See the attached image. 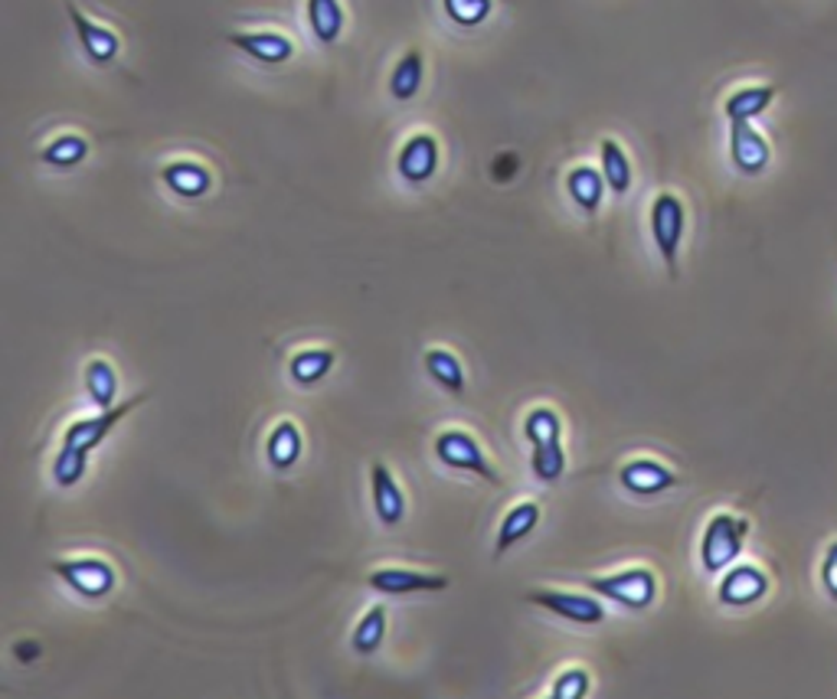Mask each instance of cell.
<instances>
[{"label": "cell", "instance_id": "obj_1", "mask_svg": "<svg viewBox=\"0 0 837 699\" xmlns=\"http://www.w3.org/2000/svg\"><path fill=\"white\" fill-rule=\"evenodd\" d=\"M749 520L746 516H736V513H713L710 523L703 526V536H700V565L710 572V575H720L726 572L729 565H736L742 546H746V536H749Z\"/></svg>", "mask_w": 837, "mask_h": 699}, {"label": "cell", "instance_id": "obj_2", "mask_svg": "<svg viewBox=\"0 0 837 699\" xmlns=\"http://www.w3.org/2000/svg\"><path fill=\"white\" fill-rule=\"evenodd\" d=\"M586 585L599 598L615 601L619 608H628V611H648L658 598V575L648 565L622 569L612 575H592L586 578Z\"/></svg>", "mask_w": 837, "mask_h": 699}, {"label": "cell", "instance_id": "obj_3", "mask_svg": "<svg viewBox=\"0 0 837 699\" xmlns=\"http://www.w3.org/2000/svg\"><path fill=\"white\" fill-rule=\"evenodd\" d=\"M50 572L70 585L79 598H89V601H99L105 595L115 591L118 585V575H115V565L109 559H99V556H79V559H53L50 562Z\"/></svg>", "mask_w": 837, "mask_h": 699}, {"label": "cell", "instance_id": "obj_4", "mask_svg": "<svg viewBox=\"0 0 837 699\" xmlns=\"http://www.w3.org/2000/svg\"><path fill=\"white\" fill-rule=\"evenodd\" d=\"M684 229H687V210H684L680 197L658 194L651 203V239H654L671 278H677V255H680Z\"/></svg>", "mask_w": 837, "mask_h": 699}, {"label": "cell", "instance_id": "obj_5", "mask_svg": "<svg viewBox=\"0 0 837 699\" xmlns=\"http://www.w3.org/2000/svg\"><path fill=\"white\" fill-rule=\"evenodd\" d=\"M527 601L570 621V624H579V627H592V624H602L609 614H605V604L602 598L596 595H583V591H566V588H530L527 591Z\"/></svg>", "mask_w": 837, "mask_h": 699}, {"label": "cell", "instance_id": "obj_6", "mask_svg": "<svg viewBox=\"0 0 837 699\" xmlns=\"http://www.w3.org/2000/svg\"><path fill=\"white\" fill-rule=\"evenodd\" d=\"M436 458H439L446 467H452V471L478 474V477L488 480V484H501V474L491 467V461H488V454L482 451V445H478L469 432H462V428H449V432H442V435L436 438Z\"/></svg>", "mask_w": 837, "mask_h": 699}, {"label": "cell", "instance_id": "obj_7", "mask_svg": "<svg viewBox=\"0 0 837 699\" xmlns=\"http://www.w3.org/2000/svg\"><path fill=\"white\" fill-rule=\"evenodd\" d=\"M145 399H148V396L141 392V396H135V399H128V402H118L115 409H105V412H99V415H92V419H76V422L63 432V445L92 454V451L112 435V428H115L125 415H132Z\"/></svg>", "mask_w": 837, "mask_h": 699}, {"label": "cell", "instance_id": "obj_8", "mask_svg": "<svg viewBox=\"0 0 837 699\" xmlns=\"http://www.w3.org/2000/svg\"><path fill=\"white\" fill-rule=\"evenodd\" d=\"M442 164V148H439V138L429 135V132H418L412 135L402 148H399V158H396V171L405 184H429L436 177Z\"/></svg>", "mask_w": 837, "mask_h": 699}, {"label": "cell", "instance_id": "obj_9", "mask_svg": "<svg viewBox=\"0 0 837 699\" xmlns=\"http://www.w3.org/2000/svg\"><path fill=\"white\" fill-rule=\"evenodd\" d=\"M366 585L379 595L402 598V595H415V591H446L449 575L415 572V569H402V565H383V569H373L366 575Z\"/></svg>", "mask_w": 837, "mask_h": 699}, {"label": "cell", "instance_id": "obj_10", "mask_svg": "<svg viewBox=\"0 0 837 699\" xmlns=\"http://www.w3.org/2000/svg\"><path fill=\"white\" fill-rule=\"evenodd\" d=\"M769 595V575L752 562H736L720 575L716 598L726 608H749Z\"/></svg>", "mask_w": 837, "mask_h": 699}, {"label": "cell", "instance_id": "obj_11", "mask_svg": "<svg viewBox=\"0 0 837 699\" xmlns=\"http://www.w3.org/2000/svg\"><path fill=\"white\" fill-rule=\"evenodd\" d=\"M66 14H70V24H73L76 37H79V43H83V53H86L96 66H109V63L118 60L122 40H118L115 30H109V27L89 21L76 4H66Z\"/></svg>", "mask_w": 837, "mask_h": 699}, {"label": "cell", "instance_id": "obj_12", "mask_svg": "<svg viewBox=\"0 0 837 699\" xmlns=\"http://www.w3.org/2000/svg\"><path fill=\"white\" fill-rule=\"evenodd\" d=\"M729 158L739 174L755 177L769 167L772 151L769 141L752 128V122H729Z\"/></svg>", "mask_w": 837, "mask_h": 699}, {"label": "cell", "instance_id": "obj_13", "mask_svg": "<svg viewBox=\"0 0 837 699\" xmlns=\"http://www.w3.org/2000/svg\"><path fill=\"white\" fill-rule=\"evenodd\" d=\"M619 484L635 497H658V494L677 487V474L654 458H635V461L622 464Z\"/></svg>", "mask_w": 837, "mask_h": 699}, {"label": "cell", "instance_id": "obj_14", "mask_svg": "<svg viewBox=\"0 0 837 699\" xmlns=\"http://www.w3.org/2000/svg\"><path fill=\"white\" fill-rule=\"evenodd\" d=\"M370 497H373V510H376L383 526H399L402 523V516H405L402 487L396 484L392 471L379 461L370 467Z\"/></svg>", "mask_w": 837, "mask_h": 699}, {"label": "cell", "instance_id": "obj_15", "mask_svg": "<svg viewBox=\"0 0 837 699\" xmlns=\"http://www.w3.org/2000/svg\"><path fill=\"white\" fill-rule=\"evenodd\" d=\"M161 184L180 200H200L213 187V174L197 161H171L161 167Z\"/></svg>", "mask_w": 837, "mask_h": 699}, {"label": "cell", "instance_id": "obj_16", "mask_svg": "<svg viewBox=\"0 0 837 699\" xmlns=\"http://www.w3.org/2000/svg\"><path fill=\"white\" fill-rule=\"evenodd\" d=\"M226 40L262 66H278V63H288L295 57V43L282 34H272V30H265V34H229Z\"/></svg>", "mask_w": 837, "mask_h": 699}, {"label": "cell", "instance_id": "obj_17", "mask_svg": "<svg viewBox=\"0 0 837 699\" xmlns=\"http://www.w3.org/2000/svg\"><path fill=\"white\" fill-rule=\"evenodd\" d=\"M537 523H540V503H537V500H521V503H514V507L504 513L501 526H498L495 559L508 556L517 542H524V539L537 529Z\"/></svg>", "mask_w": 837, "mask_h": 699}, {"label": "cell", "instance_id": "obj_18", "mask_svg": "<svg viewBox=\"0 0 837 699\" xmlns=\"http://www.w3.org/2000/svg\"><path fill=\"white\" fill-rule=\"evenodd\" d=\"M304 451V438H301V428L291 422V419H282L272 432H268V441H265V458L275 471H291L298 464Z\"/></svg>", "mask_w": 837, "mask_h": 699}, {"label": "cell", "instance_id": "obj_19", "mask_svg": "<svg viewBox=\"0 0 837 699\" xmlns=\"http://www.w3.org/2000/svg\"><path fill=\"white\" fill-rule=\"evenodd\" d=\"M605 190H609L605 177H602L596 167H589V164H579V167H573V171L566 174V194H570V200H573L583 213H596V210L602 207Z\"/></svg>", "mask_w": 837, "mask_h": 699}, {"label": "cell", "instance_id": "obj_20", "mask_svg": "<svg viewBox=\"0 0 837 699\" xmlns=\"http://www.w3.org/2000/svg\"><path fill=\"white\" fill-rule=\"evenodd\" d=\"M423 363H426L429 379H433L439 389H446L449 396H465V366H462V360H459L452 350L433 347V350H426Z\"/></svg>", "mask_w": 837, "mask_h": 699}, {"label": "cell", "instance_id": "obj_21", "mask_svg": "<svg viewBox=\"0 0 837 699\" xmlns=\"http://www.w3.org/2000/svg\"><path fill=\"white\" fill-rule=\"evenodd\" d=\"M423 79H426V57L418 50H409L402 53V60L392 66V76H389V96L396 102H412L418 96V89H423Z\"/></svg>", "mask_w": 837, "mask_h": 699}, {"label": "cell", "instance_id": "obj_22", "mask_svg": "<svg viewBox=\"0 0 837 699\" xmlns=\"http://www.w3.org/2000/svg\"><path fill=\"white\" fill-rule=\"evenodd\" d=\"M83 379H86V392H89V399L96 402L99 412L115 409V399H118V373H115V366H112L105 357L89 360Z\"/></svg>", "mask_w": 837, "mask_h": 699}, {"label": "cell", "instance_id": "obj_23", "mask_svg": "<svg viewBox=\"0 0 837 699\" xmlns=\"http://www.w3.org/2000/svg\"><path fill=\"white\" fill-rule=\"evenodd\" d=\"M337 363V353L327 350V347H311V350H298L291 360H288V376L298 383V386H317Z\"/></svg>", "mask_w": 837, "mask_h": 699}, {"label": "cell", "instance_id": "obj_24", "mask_svg": "<svg viewBox=\"0 0 837 699\" xmlns=\"http://www.w3.org/2000/svg\"><path fill=\"white\" fill-rule=\"evenodd\" d=\"M308 24H311V34L330 47L340 40V30H343V8L340 0H308Z\"/></svg>", "mask_w": 837, "mask_h": 699}, {"label": "cell", "instance_id": "obj_25", "mask_svg": "<svg viewBox=\"0 0 837 699\" xmlns=\"http://www.w3.org/2000/svg\"><path fill=\"white\" fill-rule=\"evenodd\" d=\"M775 99V86H749V89H739L726 99L723 112L729 122H752L759 118Z\"/></svg>", "mask_w": 837, "mask_h": 699}, {"label": "cell", "instance_id": "obj_26", "mask_svg": "<svg viewBox=\"0 0 837 699\" xmlns=\"http://www.w3.org/2000/svg\"><path fill=\"white\" fill-rule=\"evenodd\" d=\"M599 158H602V177H605L609 190L615 197H625L632 190V161H628V154L622 151L619 141L605 138L602 148H599Z\"/></svg>", "mask_w": 837, "mask_h": 699}, {"label": "cell", "instance_id": "obj_27", "mask_svg": "<svg viewBox=\"0 0 837 699\" xmlns=\"http://www.w3.org/2000/svg\"><path fill=\"white\" fill-rule=\"evenodd\" d=\"M89 158V141L83 135H60L40 151V161L57 167V171H73Z\"/></svg>", "mask_w": 837, "mask_h": 699}, {"label": "cell", "instance_id": "obj_28", "mask_svg": "<svg viewBox=\"0 0 837 699\" xmlns=\"http://www.w3.org/2000/svg\"><path fill=\"white\" fill-rule=\"evenodd\" d=\"M383 637H386V608H383V604H373V608H366V614L357 621V627H353V634H350V644H353V650H357L360 657H370V653L379 650Z\"/></svg>", "mask_w": 837, "mask_h": 699}, {"label": "cell", "instance_id": "obj_29", "mask_svg": "<svg viewBox=\"0 0 837 699\" xmlns=\"http://www.w3.org/2000/svg\"><path fill=\"white\" fill-rule=\"evenodd\" d=\"M530 471L540 484H557L566 474V451L563 441H547V445H534L530 451Z\"/></svg>", "mask_w": 837, "mask_h": 699}, {"label": "cell", "instance_id": "obj_30", "mask_svg": "<svg viewBox=\"0 0 837 699\" xmlns=\"http://www.w3.org/2000/svg\"><path fill=\"white\" fill-rule=\"evenodd\" d=\"M524 438L530 441V448H534V445H547V441H563V422H560V415H557L553 409H547V405L534 409V412L524 419Z\"/></svg>", "mask_w": 837, "mask_h": 699}, {"label": "cell", "instance_id": "obj_31", "mask_svg": "<svg viewBox=\"0 0 837 699\" xmlns=\"http://www.w3.org/2000/svg\"><path fill=\"white\" fill-rule=\"evenodd\" d=\"M86 471H89V454L86 451L70 448V445H63L57 451V458H53V480L60 487H76L86 477Z\"/></svg>", "mask_w": 837, "mask_h": 699}, {"label": "cell", "instance_id": "obj_32", "mask_svg": "<svg viewBox=\"0 0 837 699\" xmlns=\"http://www.w3.org/2000/svg\"><path fill=\"white\" fill-rule=\"evenodd\" d=\"M442 4H446V14L459 27H478L495 11V0H442Z\"/></svg>", "mask_w": 837, "mask_h": 699}, {"label": "cell", "instance_id": "obj_33", "mask_svg": "<svg viewBox=\"0 0 837 699\" xmlns=\"http://www.w3.org/2000/svg\"><path fill=\"white\" fill-rule=\"evenodd\" d=\"M589 689H592V676H589V670L586 666H566L563 673H557V679H553V696H560V699H586L589 696Z\"/></svg>", "mask_w": 837, "mask_h": 699}, {"label": "cell", "instance_id": "obj_34", "mask_svg": "<svg viewBox=\"0 0 837 699\" xmlns=\"http://www.w3.org/2000/svg\"><path fill=\"white\" fill-rule=\"evenodd\" d=\"M821 585H824V591L837 601V539L824 549V559H821Z\"/></svg>", "mask_w": 837, "mask_h": 699}, {"label": "cell", "instance_id": "obj_35", "mask_svg": "<svg viewBox=\"0 0 837 699\" xmlns=\"http://www.w3.org/2000/svg\"><path fill=\"white\" fill-rule=\"evenodd\" d=\"M547 699H560V696H553V692H550V696H547Z\"/></svg>", "mask_w": 837, "mask_h": 699}]
</instances>
